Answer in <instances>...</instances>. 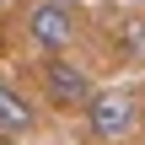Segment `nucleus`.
Wrapping results in <instances>:
<instances>
[{
    "label": "nucleus",
    "mask_w": 145,
    "mask_h": 145,
    "mask_svg": "<svg viewBox=\"0 0 145 145\" xmlns=\"http://www.w3.org/2000/svg\"><path fill=\"white\" fill-rule=\"evenodd\" d=\"M113 43H118V54H124L129 65H145V16H118Z\"/></svg>",
    "instance_id": "nucleus-5"
},
{
    "label": "nucleus",
    "mask_w": 145,
    "mask_h": 145,
    "mask_svg": "<svg viewBox=\"0 0 145 145\" xmlns=\"http://www.w3.org/2000/svg\"><path fill=\"white\" fill-rule=\"evenodd\" d=\"M0 145H16V135H0Z\"/></svg>",
    "instance_id": "nucleus-6"
},
{
    "label": "nucleus",
    "mask_w": 145,
    "mask_h": 145,
    "mask_svg": "<svg viewBox=\"0 0 145 145\" xmlns=\"http://www.w3.org/2000/svg\"><path fill=\"white\" fill-rule=\"evenodd\" d=\"M91 91H97V81L86 75V65H75V59H65V54H48V59H43V97H48V108L81 113V108L91 102Z\"/></svg>",
    "instance_id": "nucleus-3"
},
{
    "label": "nucleus",
    "mask_w": 145,
    "mask_h": 145,
    "mask_svg": "<svg viewBox=\"0 0 145 145\" xmlns=\"http://www.w3.org/2000/svg\"><path fill=\"white\" fill-rule=\"evenodd\" d=\"M27 38L43 54H65L81 38V11L70 0H38V5H27Z\"/></svg>",
    "instance_id": "nucleus-2"
},
{
    "label": "nucleus",
    "mask_w": 145,
    "mask_h": 145,
    "mask_svg": "<svg viewBox=\"0 0 145 145\" xmlns=\"http://www.w3.org/2000/svg\"><path fill=\"white\" fill-rule=\"evenodd\" d=\"M38 124V108L11 86V81H0V135H27Z\"/></svg>",
    "instance_id": "nucleus-4"
},
{
    "label": "nucleus",
    "mask_w": 145,
    "mask_h": 145,
    "mask_svg": "<svg viewBox=\"0 0 145 145\" xmlns=\"http://www.w3.org/2000/svg\"><path fill=\"white\" fill-rule=\"evenodd\" d=\"M135 5H145V0H135Z\"/></svg>",
    "instance_id": "nucleus-7"
},
{
    "label": "nucleus",
    "mask_w": 145,
    "mask_h": 145,
    "mask_svg": "<svg viewBox=\"0 0 145 145\" xmlns=\"http://www.w3.org/2000/svg\"><path fill=\"white\" fill-rule=\"evenodd\" d=\"M81 113H86L91 140H102V145H124L140 129V97L135 91H91V102Z\"/></svg>",
    "instance_id": "nucleus-1"
}]
</instances>
